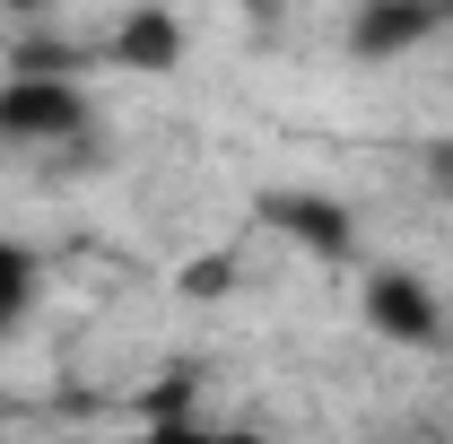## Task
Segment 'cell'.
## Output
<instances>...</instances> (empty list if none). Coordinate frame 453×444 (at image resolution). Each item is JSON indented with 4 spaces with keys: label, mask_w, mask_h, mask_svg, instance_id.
<instances>
[{
    "label": "cell",
    "mask_w": 453,
    "mask_h": 444,
    "mask_svg": "<svg viewBox=\"0 0 453 444\" xmlns=\"http://www.w3.org/2000/svg\"><path fill=\"white\" fill-rule=\"evenodd\" d=\"M427 166H436V174H453V140H445V149H436V157H427Z\"/></svg>",
    "instance_id": "obj_7"
},
{
    "label": "cell",
    "mask_w": 453,
    "mask_h": 444,
    "mask_svg": "<svg viewBox=\"0 0 453 444\" xmlns=\"http://www.w3.org/2000/svg\"><path fill=\"white\" fill-rule=\"evenodd\" d=\"M35 305H44V262H35L18 235H0V340L18 332Z\"/></svg>",
    "instance_id": "obj_6"
},
{
    "label": "cell",
    "mask_w": 453,
    "mask_h": 444,
    "mask_svg": "<svg viewBox=\"0 0 453 444\" xmlns=\"http://www.w3.org/2000/svg\"><path fill=\"white\" fill-rule=\"evenodd\" d=\"M262 226L296 235V244H305V253H323V262H340V253H349V235H357L349 201H332V192H262Z\"/></svg>",
    "instance_id": "obj_4"
},
{
    "label": "cell",
    "mask_w": 453,
    "mask_h": 444,
    "mask_svg": "<svg viewBox=\"0 0 453 444\" xmlns=\"http://www.w3.org/2000/svg\"><path fill=\"white\" fill-rule=\"evenodd\" d=\"M88 131H96V113H88L79 79H61L44 61H18L0 79V149H70Z\"/></svg>",
    "instance_id": "obj_1"
},
{
    "label": "cell",
    "mask_w": 453,
    "mask_h": 444,
    "mask_svg": "<svg viewBox=\"0 0 453 444\" xmlns=\"http://www.w3.org/2000/svg\"><path fill=\"white\" fill-rule=\"evenodd\" d=\"M366 332H384L393 348H436L445 340V296L418 271H366Z\"/></svg>",
    "instance_id": "obj_2"
},
{
    "label": "cell",
    "mask_w": 453,
    "mask_h": 444,
    "mask_svg": "<svg viewBox=\"0 0 453 444\" xmlns=\"http://www.w3.org/2000/svg\"><path fill=\"white\" fill-rule=\"evenodd\" d=\"M453 27V0H357L349 18V53L357 61H401L418 44H436Z\"/></svg>",
    "instance_id": "obj_3"
},
{
    "label": "cell",
    "mask_w": 453,
    "mask_h": 444,
    "mask_svg": "<svg viewBox=\"0 0 453 444\" xmlns=\"http://www.w3.org/2000/svg\"><path fill=\"white\" fill-rule=\"evenodd\" d=\"M105 53L122 70H174L183 61V18L174 9H122V27L105 35Z\"/></svg>",
    "instance_id": "obj_5"
}]
</instances>
